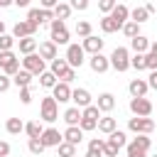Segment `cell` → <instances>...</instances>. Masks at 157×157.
I'll return each instance as SVG.
<instances>
[{
  "mask_svg": "<svg viewBox=\"0 0 157 157\" xmlns=\"http://www.w3.org/2000/svg\"><path fill=\"white\" fill-rule=\"evenodd\" d=\"M108 59H110V69H115L118 74L130 69V52H128V47H115Z\"/></svg>",
  "mask_w": 157,
  "mask_h": 157,
  "instance_id": "1",
  "label": "cell"
},
{
  "mask_svg": "<svg viewBox=\"0 0 157 157\" xmlns=\"http://www.w3.org/2000/svg\"><path fill=\"white\" fill-rule=\"evenodd\" d=\"M59 118V103L52 98V96H44L42 103H39V120L44 123H54Z\"/></svg>",
  "mask_w": 157,
  "mask_h": 157,
  "instance_id": "2",
  "label": "cell"
},
{
  "mask_svg": "<svg viewBox=\"0 0 157 157\" xmlns=\"http://www.w3.org/2000/svg\"><path fill=\"white\" fill-rule=\"evenodd\" d=\"M49 32H52V42L56 44V47H61V44H71L69 42V29H66V22H61V20H54L52 25H49Z\"/></svg>",
  "mask_w": 157,
  "mask_h": 157,
  "instance_id": "3",
  "label": "cell"
},
{
  "mask_svg": "<svg viewBox=\"0 0 157 157\" xmlns=\"http://www.w3.org/2000/svg\"><path fill=\"white\" fill-rule=\"evenodd\" d=\"M130 113L135 118H150L155 113V105L147 98H130Z\"/></svg>",
  "mask_w": 157,
  "mask_h": 157,
  "instance_id": "4",
  "label": "cell"
},
{
  "mask_svg": "<svg viewBox=\"0 0 157 157\" xmlns=\"http://www.w3.org/2000/svg\"><path fill=\"white\" fill-rule=\"evenodd\" d=\"M128 130L130 132H135V135H150L152 130H155V120L152 118H130L128 120Z\"/></svg>",
  "mask_w": 157,
  "mask_h": 157,
  "instance_id": "5",
  "label": "cell"
},
{
  "mask_svg": "<svg viewBox=\"0 0 157 157\" xmlns=\"http://www.w3.org/2000/svg\"><path fill=\"white\" fill-rule=\"evenodd\" d=\"M66 61H69V66L71 69H81L83 66V61H86V52H83V47L81 44H69L66 47V56H64Z\"/></svg>",
  "mask_w": 157,
  "mask_h": 157,
  "instance_id": "6",
  "label": "cell"
},
{
  "mask_svg": "<svg viewBox=\"0 0 157 157\" xmlns=\"http://www.w3.org/2000/svg\"><path fill=\"white\" fill-rule=\"evenodd\" d=\"M20 61H22V69H25V71H29L32 76H42V74L47 71L44 59H42L39 54H29V56H25V59H20Z\"/></svg>",
  "mask_w": 157,
  "mask_h": 157,
  "instance_id": "7",
  "label": "cell"
},
{
  "mask_svg": "<svg viewBox=\"0 0 157 157\" xmlns=\"http://www.w3.org/2000/svg\"><path fill=\"white\" fill-rule=\"evenodd\" d=\"M34 32H37V25H32V22H27V20H17L15 27H12V37H15L17 42L25 39V37H34Z\"/></svg>",
  "mask_w": 157,
  "mask_h": 157,
  "instance_id": "8",
  "label": "cell"
},
{
  "mask_svg": "<svg viewBox=\"0 0 157 157\" xmlns=\"http://www.w3.org/2000/svg\"><path fill=\"white\" fill-rule=\"evenodd\" d=\"M39 140L44 142V147H59L64 142V132H59L56 128H44V132H42Z\"/></svg>",
  "mask_w": 157,
  "mask_h": 157,
  "instance_id": "9",
  "label": "cell"
},
{
  "mask_svg": "<svg viewBox=\"0 0 157 157\" xmlns=\"http://www.w3.org/2000/svg\"><path fill=\"white\" fill-rule=\"evenodd\" d=\"M37 54H39L44 61H54V59H59V47H56L52 39H47V42H39Z\"/></svg>",
  "mask_w": 157,
  "mask_h": 157,
  "instance_id": "10",
  "label": "cell"
},
{
  "mask_svg": "<svg viewBox=\"0 0 157 157\" xmlns=\"http://www.w3.org/2000/svg\"><path fill=\"white\" fill-rule=\"evenodd\" d=\"M128 91H130V98H147V91H150V83L145 78H132L128 83Z\"/></svg>",
  "mask_w": 157,
  "mask_h": 157,
  "instance_id": "11",
  "label": "cell"
},
{
  "mask_svg": "<svg viewBox=\"0 0 157 157\" xmlns=\"http://www.w3.org/2000/svg\"><path fill=\"white\" fill-rule=\"evenodd\" d=\"M71 93H74V88H71L69 83H64V81H59V83L52 88V98H54L56 103H69V101H71Z\"/></svg>",
  "mask_w": 157,
  "mask_h": 157,
  "instance_id": "12",
  "label": "cell"
},
{
  "mask_svg": "<svg viewBox=\"0 0 157 157\" xmlns=\"http://www.w3.org/2000/svg\"><path fill=\"white\" fill-rule=\"evenodd\" d=\"M88 66H91L93 74H105V71L110 69V59H108L105 54H93V56L88 59Z\"/></svg>",
  "mask_w": 157,
  "mask_h": 157,
  "instance_id": "13",
  "label": "cell"
},
{
  "mask_svg": "<svg viewBox=\"0 0 157 157\" xmlns=\"http://www.w3.org/2000/svg\"><path fill=\"white\" fill-rule=\"evenodd\" d=\"M103 44H105V39H101V37H96V34H91V37H86V39L81 42L83 52H88L91 56H93V54H101V52H103Z\"/></svg>",
  "mask_w": 157,
  "mask_h": 157,
  "instance_id": "14",
  "label": "cell"
},
{
  "mask_svg": "<svg viewBox=\"0 0 157 157\" xmlns=\"http://www.w3.org/2000/svg\"><path fill=\"white\" fill-rule=\"evenodd\" d=\"M71 101H74V105H76V108H81V110H83V108H88V105H93V103H91L93 98H91L88 88H74Z\"/></svg>",
  "mask_w": 157,
  "mask_h": 157,
  "instance_id": "15",
  "label": "cell"
},
{
  "mask_svg": "<svg viewBox=\"0 0 157 157\" xmlns=\"http://www.w3.org/2000/svg\"><path fill=\"white\" fill-rule=\"evenodd\" d=\"M96 105H98V110H101V113H105V115H108V113H110V110L115 108V96L105 91V93H101V96H98Z\"/></svg>",
  "mask_w": 157,
  "mask_h": 157,
  "instance_id": "16",
  "label": "cell"
},
{
  "mask_svg": "<svg viewBox=\"0 0 157 157\" xmlns=\"http://www.w3.org/2000/svg\"><path fill=\"white\" fill-rule=\"evenodd\" d=\"M17 47H20V54L29 56V54H37V49H39V42H37L34 37H25V39H20V42H17Z\"/></svg>",
  "mask_w": 157,
  "mask_h": 157,
  "instance_id": "17",
  "label": "cell"
},
{
  "mask_svg": "<svg viewBox=\"0 0 157 157\" xmlns=\"http://www.w3.org/2000/svg\"><path fill=\"white\" fill-rule=\"evenodd\" d=\"M110 17H113V20L123 27V25L130 20V7H128V5H123V2H118V5H115V10L110 12Z\"/></svg>",
  "mask_w": 157,
  "mask_h": 157,
  "instance_id": "18",
  "label": "cell"
},
{
  "mask_svg": "<svg viewBox=\"0 0 157 157\" xmlns=\"http://www.w3.org/2000/svg\"><path fill=\"white\" fill-rule=\"evenodd\" d=\"M150 39L145 37V34H140V37H135V39H130V49L135 52V54H147L150 52Z\"/></svg>",
  "mask_w": 157,
  "mask_h": 157,
  "instance_id": "19",
  "label": "cell"
},
{
  "mask_svg": "<svg viewBox=\"0 0 157 157\" xmlns=\"http://www.w3.org/2000/svg\"><path fill=\"white\" fill-rule=\"evenodd\" d=\"M64 123L69 128H78V123H81V108H76V105L66 108L64 110Z\"/></svg>",
  "mask_w": 157,
  "mask_h": 157,
  "instance_id": "20",
  "label": "cell"
},
{
  "mask_svg": "<svg viewBox=\"0 0 157 157\" xmlns=\"http://www.w3.org/2000/svg\"><path fill=\"white\" fill-rule=\"evenodd\" d=\"M98 130H101L103 135H113V132L118 130V120H115L113 115H103V118L98 120Z\"/></svg>",
  "mask_w": 157,
  "mask_h": 157,
  "instance_id": "21",
  "label": "cell"
},
{
  "mask_svg": "<svg viewBox=\"0 0 157 157\" xmlns=\"http://www.w3.org/2000/svg\"><path fill=\"white\" fill-rule=\"evenodd\" d=\"M81 140H83V130H81V128H66V130H64V142L78 147Z\"/></svg>",
  "mask_w": 157,
  "mask_h": 157,
  "instance_id": "22",
  "label": "cell"
},
{
  "mask_svg": "<svg viewBox=\"0 0 157 157\" xmlns=\"http://www.w3.org/2000/svg\"><path fill=\"white\" fill-rule=\"evenodd\" d=\"M25 132H27V140H37V137H42L44 125L39 120H29V123H25Z\"/></svg>",
  "mask_w": 157,
  "mask_h": 157,
  "instance_id": "23",
  "label": "cell"
},
{
  "mask_svg": "<svg viewBox=\"0 0 157 157\" xmlns=\"http://www.w3.org/2000/svg\"><path fill=\"white\" fill-rule=\"evenodd\" d=\"M105 142H108V145H113L115 150H123V147H128V135H125L123 130H115L113 135H108V137H105Z\"/></svg>",
  "mask_w": 157,
  "mask_h": 157,
  "instance_id": "24",
  "label": "cell"
},
{
  "mask_svg": "<svg viewBox=\"0 0 157 157\" xmlns=\"http://www.w3.org/2000/svg\"><path fill=\"white\" fill-rule=\"evenodd\" d=\"M98 25H101V29H103L105 34H113V32H120V29H123V27H120V25H118V22H115L110 15H103Z\"/></svg>",
  "mask_w": 157,
  "mask_h": 157,
  "instance_id": "25",
  "label": "cell"
},
{
  "mask_svg": "<svg viewBox=\"0 0 157 157\" xmlns=\"http://www.w3.org/2000/svg\"><path fill=\"white\" fill-rule=\"evenodd\" d=\"M69 69H71V66H69V61H66V59H54V61H52V69H49V71H52V74H54L56 78H64Z\"/></svg>",
  "mask_w": 157,
  "mask_h": 157,
  "instance_id": "26",
  "label": "cell"
},
{
  "mask_svg": "<svg viewBox=\"0 0 157 157\" xmlns=\"http://www.w3.org/2000/svg\"><path fill=\"white\" fill-rule=\"evenodd\" d=\"M147 17H150V12H147V7H145V5H137V7H132V10H130V20H132V22H137V25L147 22Z\"/></svg>",
  "mask_w": 157,
  "mask_h": 157,
  "instance_id": "27",
  "label": "cell"
},
{
  "mask_svg": "<svg viewBox=\"0 0 157 157\" xmlns=\"http://www.w3.org/2000/svg\"><path fill=\"white\" fill-rule=\"evenodd\" d=\"M5 130H7L10 135H20V132H25V123H22L20 118H7V120H5Z\"/></svg>",
  "mask_w": 157,
  "mask_h": 157,
  "instance_id": "28",
  "label": "cell"
},
{
  "mask_svg": "<svg viewBox=\"0 0 157 157\" xmlns=\"http://www.w3.org/2000/svg\"><path fill=\"white\" fill-rule=\"evenodd\" d=\"M69 15H71V2H59V5L54 7V20L66 22V20H69Z\"/></svg>",
  "mask_w": 157,
  "mask_h": 157,
  "instance_id": "29",
  "label": "cell"
},
{
  "mask_svg": "<svg viewBox=\"0 0 157 157\" xmlns=\"http://www.w3.org/2000/svg\"><path fill=\"white\" fill-rule=\"evenodd\" d=\"M12 83H15L17 88H29V83H32V74L25 71V69H20V74L12 78Z\"/></svg>",
  "mask_w": 157,
  "mask_h": 157,
  "instance_id": "30",
  "label": "cell"
},
{
  "mask_svg": "<svg viewBox=\"0 0 157 157\" xmlns=\"http://www.w3.org/2000/svg\"><path fill=\"white\" fill-rule=\"evenodd\" d=\"M128 39H135V37H140V25L137 22H132V20H128L125 25H123V29H120Z\"/></svg>",
  "mask_w": 157,
  "mask_h": 157,
  "instance_id": "31",
  "label": "cell"
},
{
  "mask_svg": "<svg viewBox=\"0 0 157 157\" xmlns=\"http://www.w3.org/2000/svg\"><path fill=\"white\" fill-rule=\"evenodd\" d=\"M27 22H32V25H44V12H42V7H29V12H27Z\"/></svg>",
  "mask_w": 157,
  "mask_h": 157,
  "instance_id": "32",
  "label": "cell"
},
{
  "mask_svg": "<svg viewBox=\"0 0 157 157\" xmlns=\"http://www.w3.org/2000/svg\"><path fill=\"white\" fill-rule=\"evenodd\" d=\"M56 83H59V78H56L52 71H44V74L39 76V86H44V88H54Z\"/></svg>",
  "mask_w": 157,
  "mask_h": 157,
  "instance_id": "33",
  "label": "cell"
},
{
  "mask_svg": "<svg viewBox=\"0 0 157 157\" xmlns=\"http://www.w3.org/2000/svg\"><path fill=\"white\" fill-rule=\"evenodd\" d=\"M103 150H105V137H91V140H88V152L103 155Z\"/></svg>",
  "mask_w": 157,
  "mask_h": 157,
  "instance_id": "34",
  "label": "cell"
},
{
  "mask_svg": "<svg viewBox=\"0 0 157 157\" xmlns=\"http://www.w3.org/2000/svg\"><path fill=\"white\" fill-rule=\"evenodd\" d=\"M130 69H135V71H145V69H147V64H145V54H132V56H130Z\"/></svg>",
  "mask_w": 157,
  "mask_h": 157,
  "instance_id": "35",
  "label": "cell"
},
{
  "mask_svg": "<svg viewBox=\"0 0 157 157\" xmlns=\"http://www.w3.org/2000/svg\"><path fill=\"white\" fill-rule=\"evenodd\" d=\"M76 34L81 37V39H86V37H91L93 32H91V22H86V20H81V22H76Z\"/></svg>",
  "mask_w": 157,
  "mask_h": 157,
  "instance_id": "36",
  "label": "cell"
},
{
  "mask_svg": "<svg viewBox=\"0 0 157 157\" xmlns=\"http://www.w3.org/2000/svg\"><path fill=\"white\" fill-rule=\"evenodd\" d=\"M81 118H91V120H96V123H98V120H101V110H98V105L93 103V105L83 108V110H81Z\"/></svg>",
  "mask_w": 157,
  "mask_h": 157,
  "instance_id": "37",
  "label": "cell"
},
{
  "mask_svg": "<svg viewBox=\"0 0 157 157\" xmlns=\"http://www.w3.org/2000/svg\"><path fill=\"white\" fill-rule=\"evenodd\" d=\"M56 155H59V157H76V147L69 145V142H61V145L56 147Z\"/></svg>",
  "mask_w": 157,
  "mask_h": 157,
  "instance_id": "38",
  "label": "cell"
},
{
  "mask_svg": "<svg viewBox=\"0 0 157 157\" xmlns=\"http://www.w3.org/2000/svg\"><path fill=\"white\" fill-rule=\"evenodd\" d=\"M27 150H29L32 155H42V152H44L47 147H44V142H42L39 137H37V140H27Z\"/></svg>",
  "mask_w": 157,
  "mask_h": 157,
  "instance_id": "39",
  "label": "cell"
},
{
  "mask_svg": "<svg viewBox=\"0 0 157 157\" xmlns=\"http://www.w3.org/2000/svg\"><path fill=\"white\" fill-rule=\"evenodd\" d=\"M15 37L12 34H2L0 37V52H12V47H15Z\"/></svg>",
  "mask_w": 157,
  "mask_h": 157,
  "instance_id": "40",
  "label": "cell"
},
{
  "mask_svg": "<svg viewBox=\"0 0 157 157\" xmlns=\"http://www.w3.org/2000/svg\"><path fill=\"white\" fill-rule=\"evenodd\" d=\"M130 142H135V145H137V147H142L145 152H150V147H152V140H150L147 135H137V137H132Z\"/></svg>",
  "mask_w": 157,
  "mask_h": 157,
  "instance_id": "41",
  "label": "cell"
},
{
  "mask_svg": "<svg viewBox=\"0 0 157 157\" xmlns=\"http://www.w3.org/2000/svg\"><path fill=\"white\" fill-rule=\"evenodd\" d=\"M12 61H17V54L15 52H0V69L10 66Z\"/></svg>",
  "mask_w": 157,
  "mask_h": 157,
  "instance_id": "42",
  "label": "cell"
},
{
  "mask_svg": "<svg viewBox=\"0 0 157 157\" xmlns=\"http://www.w3.org/2000/svg\"><path fill=\"white\" fill-rule=\"evenodd\" d=\"M125 150H128V155H125V157H147V152H145L142 147H137L135 142H128V147H125Z\"/></svg>",
  "mask_w": 157,
  "mask_h": 157,
  "instance_id": "43",
  "label": "cell"
},
{
  "mask_svg": "<svg viewBox=\"0 0 157 157\" xmlns=\"http://www.w3.org/2000/svg\"><path fill=\"white\" fill-rule=\"evenodd\" d=\"M115 5H118L115 0H101V2H98V7H101V12H105V15H110V12L115 10Z\"/></svg>",
  "mask_w": 157,
  "mask_h": 157,
  "instance_id": "44",
  "label": "cell"
},
{
  "mask_svg": "<svg viewBox=\"0 0 157 157\" xmlns=\"http://www.w3.org/2000/svg\"><path fill=\"white\" fill-rule=\"evenodd\" d=\"M78 128H81L83 132H88V130H93V128H98V123H96V120H91V118H81V123H78Z\"/></svg>",
  "mask_w": 157,
  "mask_h": 157,
  "instance_id": "45",
  "label": "cell"
},
{
  "mask_svg": "<svg viewBox=\"0 0 157 157\" xmlns=\"http://www.w3.org/2000/svg\"><path fill=\"white\" fill-rule=\"evenodd\" d=\"M145 64H147L150 74H152V71H157V56H155L152 52H147V54H145Z\"/></svg>",
  "mask_w": 157,
  "mask_h": 157,
  "instance_id": "46",
  "label": "cell"
},
{
  "mask_svg": "<svg viewBox=\"0 0 157 157\" xmlns=\"http://www.w3.org/2000/svg\"><path fill=\"white\" fill-rule=\"evenodd\" d=\"M20 101L25 105H29L32 103V88H20Z\"/></svg>",
  "mask_w": 157,
  "mask_h": 157,
  "instance_id": "47",
  "label": "cell"
},
{
  "mask_svg": "<svg viewBox=\"0 0 157 157\" xmlns=\"http://www.w3.org/2000/svg\"><path fill=\"white\" fill-rule=\"evenodd\" d=\"M10 86H12V78H10V76H5V74H0V93H5Z\"/></svg>",
  "mask_w": 157,
  "mask_h": 157,
  "instance_id": "48",
  "label": "cell"
},
{
  "mask_svg": "<svg viewBox=\"0 0 157 157\" xmlns=\"http://www.w3.org/2000/svg\"><path fill=\"white\" fill-rule=\"evenodd\" d=\"M71 10H88V2L86 0H74L71 2Z\"/></svg>",
  "mask_w": 157,
  "mask_h": 157,
  "instance_id": "49",
  "label": "cell"
},
{
  "mask_svg": "<svg viewBox=\"0 0 157 157\" xmlns=\"http://www.w3.org/2000/svg\"><path fill=\"white\" fill-rule=\"evenodd\" d=\"M103 157H118V150H115L113 145H108V142H105V150H103Z\"/></svg>",
  "mask_w": 157,
  "mask_h": 157,
  "instance_id": "50",
  "label": "cell"
},
{
  "mask_svg": "<svg viewBox=\"0 0 157 157\" xmlns=\"http://www.w3.org/2000/svg\"><path fill=\"white\" fill-rule=\"evenodd\" d=\"M59 5V0H42V10H54Z\"/></svg>",
  "mask_w": 157,
  "mask_h": 157,
  "instance_id": "51",
  "label": "cell"
},
{
  "mask_svg": "<svg viewBox=\"0 0 157 157\" xmlns=\"http://www.w3.org/2000/svg\"><path fill=\"white\" fill-rule=\"evenodd\" d=\"M7 155H10V142L0 140V157H7Z\"/></svg>",
  "mask_w": 157,
  "mask_h": 157,
  "instance_id": "52",
  "label": "cell"
},
{
  "mask_svg": "<svg viewBox=\"0 0 157 157\" xmlns=\"http://www.w3.org/2000/svg\"><path fill=\"white\" fill-rule=\"evenodd\" d=\"M147 83H150V88H155V91H157V71H152V74H150Z\"/></svg>",
  "mask_w": 157,
  "mask_h": 157,
  "instance_id": "53",
  "label": "cell"
},
{
  "mask_svg": "<svg viewBox=\"0 0 157 157\" xmlns=\"http://www.w3.org/2000/svg\"><path fill=\"white\" fill-rule=\"evenodd\" d=\"M15 5H17V7H29V0H17Z\"/></svg>",
  "mask_w": 157,
  "mask_h": 157,
  "instance_id": "54",
  "label": "cell"
},
{
  "mask_svg": "<svg viewBox=\"0 0 157 157\" xmlns=\"http://www.w3.org/2000/svg\"><path fill=\"white\" fill-rule=\"evenodd\" d=\"M150 52H152V54L157 56V42H152V44H150Z\"/></svg>",
  "mask_w": 157,
  "mask_h": 157,
  "instance_id": "55",
  "label": "cell"
},
{
  "mask_svg": "<svg viewBox=\"0 0 157 157\" xmlns=\"http://www.w3.org/2000/svg\"><path fill=\"white\" fill-rule=\"evenodd\" d=\"M86 157H103V155H98V152H88V150H86Z\"/></svg>",
  "mask_w": 157,
  "mask_h": 157,
  "instance_id": "56",
  "label": "cell"
},
{
  "mask_svg": "<svg viewBox=\"0 0 157 157\" xmlns=\"http://www.w3.org/2000/svg\"><path fill=\"white\" fill-rule=\"evenodd\" d=\"M2 34H7V32H5V22L0 20V37H2Z\"/></svg>",
  "mask_w": 157,
  "mask_h": 157,
  "instance_id": "57",
  "label": "cell"
},
{
  "mask_svg": "<svg viewBox=\"0 0 157 157\" xmlns=\"http://www.w3.org/2000/svg\"><path fill=\"white\" fill-rule=\"evenodd\" d=\"M152 157H157V155H152Z\"/></svg>",
  "mask_w": 157,
  "mask_h": 157,
  "instance_id": "58",
  "label": "cell"
}]
</instances>
